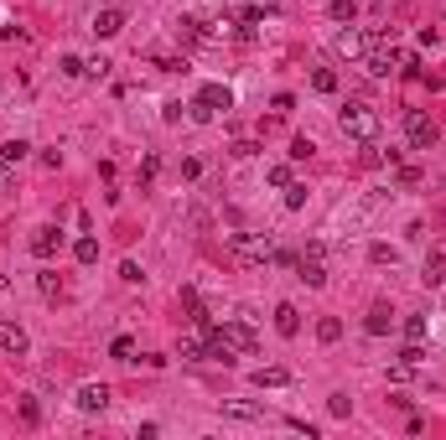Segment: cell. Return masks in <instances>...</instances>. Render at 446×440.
Wrapping results in <instances>:
<instances>
[{
	"label": "cell",
	"mask_w": 446,
	"mask_h": 440,
	"mask_svg": "<svg viewBox=\"0 0 446 440\" xmlns=\"http://www.w3.org/2000/svg\"><path fill=\"white\" fill-rule=\"evenodd\" d=\"M337 130H343L348 140H358V145H374L379 130H384V114H379L369 99H353V104H343V114H337Z\"/></svg>",
	"instance_id": "1"
},
{
	"label": "cell",
	"mask_w": 446,
	"mask_h": 440,
	"mask_svg": "<svg viewBox=\"0 0 446 440\" xmlns=\"http://www.w3.org/2000/svg\"><path fill=\"white\" fill-rule=\"evenodd\" d=\"M229 254L239 259V264H265L275 254V244L265 233H229Z\"/></svg>",
	"instance_id": "2"
},
{
	"label": "cell",
	"mask_w": 446,
	"mask_h": 440,
	"mask_svg": "<svg viewBox=\"0 0 446 440\" xmlns=\"http://www.w3.org/2000/svg\"><path fill=\"white\" fill-rule=\"evenodd\" d=\"M218 331L229 337V348L239 352V357H249V352L259 348V337H255V326H249V316H234V322H223Z\"/></svg>",
	"instance_id": "3"
},
{
	"label": "cell",
	"mask_w": 446,
	"mask_h": 440,
	"mask_svg": "<svg viewBox=\"0 0 446 440\" xmlns=\"http://www.w3.org/2000/svg\"><path fill=\"white\" fill-rule=\"evenodd\" d=\"M405 130H410V145H415V151H431V140H436V119H431V114L415 109L410 119H405Z\"/></svg>",
	"instance_id": "4"
},
{
	"label": "cell",
	"mask_w": 446,
	"mask_h": 440,
	"mask_svg": "<svg viewBox=\"0 0 446 440\" xmlns=\"http://www.w3.org/2000/svg\"><path fill=\"white\" fill-rule=\"evenodd\" d=\"M26 348H32V337H26V326H21V322H0V352L21 357Z\"/></svg>",
	"instance_id": "5"
},
{
	"label": "cell",
	"mask_w": 446,
	"mask_h": 440,
	"mask_svg": "<svg viewBox=\"0 0 446 440\" xmlns=\"http://www.w3.org/2000/svg\"><path fill=\"white\" fill-rule=\"evenodd\" d=\"M78 409H83V415H104V409H109V389H104V383H83V389H78Z\"/></svg>",
	"instance_id": "6"
},
{
	"label": "cell",
	"mask_w": 446,
	"mask_h": 440,
	"mask_svg": "<svg viewBox=\"0 0 446 440\" xmlns=\"http://www.w3.org/2000/svg\"><path fill=\"white\" fill-rule=\"evenodd\" d=\"M198 104H203V109H213V114H218V109L229 114V109H234V93L223 88V83H203V88H198Z\"/></svg>",
	"instance_id": "7"
},
{
	"label": "cell",
	"mask_w": 446,
	"mask_h": 440,
	"mask_svg": "<svg viewBox=\"0 0 446 440\" xmlns=\"http://www.w3.org/2000/svg\"><path fill=\"white\" fill-rule=\"evenodd\" d=\"M58 249H62V233L52 228V223H47V228H36V233H32V254H36V259H52Z\"/></svg>",
	"instance_id": "8"
},
{
	"label": "cell",
	"mask_w": 446,
	"mask_h": 440,
	"mask_svg": "<svg viewBox=\"0 0 446 440\" xmlns=\"http://www.w3.org/2000/svg\"><path fill=\"white\" fill-rule=\"evenodd\" d=\"M120 32H125V11L104 6L99 16H94V36H120Z\"/></svg>",
	"instance_id": "9"
},
{
	"label": "cell",
	"mask_w": 446,
	"mask_h": 440,
	"mask_svg": "<svg viewBox=\"0 0 446 440\" xmlns=\"http://www.w3.org/2000/svg\"><path fill=\"white\" fill-rule=\"evenodd\" d=\"M275 331H281V337H296V331H301V311H296L291 301L275 305Z\"/></svg>",
	"instance_id": "10"
},
{
	"label": "cell",
	"mask_w": 446,
	"mask_h": 440,
	"mask_svg": "<svg viewBox=\"0 0 446 440\" xmlns=\"http://www.w3.org/2000/svg\"><path fill=\"white\" fill-rule=\"evenodd\" d=\"M337 57H358V52H369V36L363 32H337Z\"/></svg>",
	"instance_id": "11"
},
{
	"label": "cell",
	"mask_w": 446,
	"mask_h": 440,
	"mask_svg": "<svg viewBox=\"0 0 446 440\" xmlns=\"http://www.w3.org/2000/svg\"><path fill=\"white\" fill-rule=\"evenodd\" d=\"M296 280H301V285H311V290H322V285H327L322 259H301V264H296Z\"/></svg>",
	"instance_id": "12"
},
{
	"label": "cell",
	"mask_w": 446,
	"mask_h": 440,
	"mask_svg": "<svg viewBox=\"0 0 446 440\" xmlns=\"http://www.w3.org/2000/svg\"><path fill=\"white\" fill-rule=\"evenodd\" d=\"M389 322H395V316H389V305H374V311L363 316V331H369V337H384Z\"/></svg>",
	"instance_id": "13"
},
{
	"label": "cell",
	"mask_w": 446,
	"mask_h": 440,
	"mask_svg": "<svg viewBox=\"0 0 446 440\" xmlns=\"http://www.w3.org/2000/svg\"><path fill=\"white\" fill-rule=\"evenodd\" d=\"M421 280H426V285H446V254H426Z\"/></svg>",
	"instance_id": "14"
},
{
	"label": "cell",
	"mask_w": 446,
	"mask_h": 440,
	"mask_svg": "<svg viewBox=\"0 0 446 440\" xmlns=\"http://www.w3.org/2000/svg\"><path fill=\"white\" fill-rule=\"evenodd\" d=\"M255 383H259V389H285V383H291V373H285V368H259Z\"/></svg>",
	"instance_id": "15"
},
{
	"label": "cell",
	"mask_w": 446,
	"mask_h": 440,
	"mask_svg": "<svg viewBox=\"0 0 446 440\" xmlns=\"http://www.w3.org/2000/svg\"><path fill=\"white\" fill-rule=\"evenodd\" d=\"M223 415H234V420H265V409H259V404H244V399H229Z\"/></svg>",
	"instance_id": "16"
},
{
	"label": "cell",
	"mask_w": 446,
	"mask_h": 440,
	"mask_svg": "<svg viewBox=\"0 0 446 440\" xmlns=\"http://www.w3.org/2000/svg\"><path fill=\"white\" fill-rule=\"evenodd\" d=\"M73 259H78V264H94V259H99V238H94V233H83V238L73 244Z\"/></svg>",
	"instance_id": "17"
},
{
	"label": "cell",
	"mask_w": 446,
	"mask_h": 440,
	"mask_svg": "<svg viewBox=\"0 0 446 440\" xmlns=\"http://www.w3.org/2000/svg\"><path fill=\"white\" fill-rule=\"evenodd\" d=\"M26 156H32V145H26V140H16V135L0 145V161H11V166H16V161H26Z\"/></svg>",
	"instance_id": "18"
},
{
	"label": "cell",
	"mask_w": 446,
	"mask_h": 440,
	"mask_svg": "<svg viewBox=\"0 0 446 440\" xmlns=\"http://www.w3.org/2000/svg\"><path fill=\"white\" fill-rule=\"evenodd\" d=\"M36 290H42L47 301H58V296H62V280H58V270H42V275H36Z\"/></svg>",
	"instance_id": "19"
},
{
	"label": "cell",
	"mask_w": 446,
	"mask_h": 440,
	"mask_svg": "<svg viewBox=\"0 0 446 440\" xmlns=\"http://www.w3.org/2000/svg\"><path fill=\"white\" fill-rule=\"evenodd\" d=\"M109 357H114V363H135V342H130V337H114L109 342Z\"/></svg>",
	"instance_id": "20"
},
{
	"label": "cell",
	"mask_w": 446,
	"mask_h": 440,
	"mask_svg": "<svg viewBox=\"0 0 446 440\" xmlns=\"http://www.w3.org/2000/svg\"><path fill=\"white\" fill-rule=\"evenodd\" d=\"M343 337V322H337V316H322L317 322V342H337Z\"/></svg>",
	"instance_id": "21"
},
{
	"label": "cell",
	"mask_w": 446,
	"mask_h": 440,
	"mask_svg": "<svg viewBox=\"0 0 446 440\" xmlns=\"http://www.w3.org/2000/svg\"><path fill=\"white\" fill-rule=\"evenodd\" d=\"M327 16H332V21H353V16H358V0H332Z\"/></svg>",
	"instance_id": "22"
},
{
	"label": "cell",
	"mask_w": 446,
	"mask_h": 440,
	"mask_svg": "<svg viewBox=\"0 0 446 440\" xmlns=\"http://www.w3.org/2000/svg\"><path fill=\"white\" fill-rule=\"evenodd\" d=\"M311 88H317V93H337V73L332 68H317V73H311Z\"/></svg>",
	"instance_id": "23"
},
{
	"label": "cell",
	"mask_w": 446,
	"mask_h": 440,
	"mask_svg": "<svg viewBox=\"0 0 446 440\" xmlns=\"http://www.w3.org/2000/svg\"><path fill=\"white\" fill-rule=\"evenodd\" d=\"M426 331H431L426 316H405V337H410V342H426Z\"/></svg>",
	"instance_id": "24"
},
{
	"label": "cell",
	"mask_w": 446,
	"mask_h": 440,
	"mask_svg": "<svg viewBox=\"0 0 446 440\" xmlns=\"http://www.w3.org/2000/svg\"><path fill=\"white\" fill-rule=\"evenodd\" d=\"M327 415L348 420V415H353V399H348V394H332V399H327Z\"/></svg>",
	"instance_id": "25"
},
{
	"label": "cell",
	"mask_w": 446,
	"mask_h": 440,
	"mask_svg": "<svg viewBox=\"0 0 446 440\" xmlns=\"http://www.w3.org/2000/svg\"><path fill=\"white\" fill-rule=\"evenodd\" d=\"M285 207H291V212H301V207H306V186H301V181H291V186H285Z\"/></svg>",
	"instance_id": "26"
},
{
	"label": "cell",
	"mask_w": 446,
	"mask_h": 440,
	"mask_svg": "<svg viewBox=\"0 0 446 440\" xmlns=\"http://www.w3.org/2000/svg\"><path fill=\"white\" fill-rule=\"evenodd\" d=\"M265 181H270V186H281V192H285V186H291L296 177H291V166H270V171H265Z\"/></svg>",
	"instance_id": "27"
},
{
	"label": "cell",
	"mask_w": 446,
	"mask_h": 440,
	"mask_svg": "<svg viewBox=\"0 0 446 440\" xmlns=\"http://www.w3.org/2000/svg\"><path fill=\"white\" fill-rule=\"evenodd\" d=\"M421 357H426L421 342H405V348H400V363H405V368H421Z\"/></svg>",
	"instance_id": "28"
},
{
	"label": "cell",
	"mask_w": 446,
	"mask_h": 440,
	"mask_svg": "<svg viewBox=\"0 0 446 440\" xmlns=\"http://www.w3.org/2000/svg\"><path fill=\"white\" fill-rule=\"evenodd\" d=\"M120 280H125V285H140L146 275H140V264H135V259H125V264H120Z\"/></svg>",
	"instance_id": "29"
},
{
	"label": "cell",
	"mask_w": 446,
	"mask_h": 440,
	"mask_svg": "<svg viewBox=\"0 0 446 440\" xmlns=\"http://www.w3.org/2000/svg\"><path fill=\"white\" fill-rule=\"evenodd\" d=\"M369 259H374V264H395L400 254H395V249H389V244H374V249H369Z\"/></svg>",
	"instance_id": "30"
},
{
	"label": "cell",
	"mask_w": 446,
	"mask_h": 440,
	"mask_svg": "<svg viewBox=\"0 0 446 440\" xmlns=\"http://www.w3.org/2000/svg\"><path fill=\"white\" fill-rule=\"evenodd\" d=\"M62 73H68V78H83L88 62H83V57H62Z\"/></svg>",
	"instance_id": "31"
},
{
	"label": "cell",
	"mask_w": 446,
	"mask_h": 440,
	"mask_svg": "<svg viewBox=\"0 0 446 440\" xmlns=\"http://www.w3.org/2000/svg\"><path fill=\"white\" fill-rule=\"evenodd\" d=\"M395 181H400V186H415V181H421V166H400Z\"/></svg>",
	"instance_id": "32"
},
{
	"label": "cell",
	"mask_w": 446,
	"mask_h": 440,
	"mask_svg": "<svg viewBox=\"0 0 446 440\" xmlns=\"http://www.w3.org/2000/svg\"><path fill=\"white\" fill-rule=\"evenodd\" d=\"M21 420H26V425H36V420H42V409H36V399H21Z\"/></svg>",
	"instance_id": "33"
},
{
	"label": "cell",
	"mask_w": 446,
	"mask_h": 440,
	"mask_svg": "<svg viewBox=\"0 0 446 440\" xmlns=\"http://www.w3.org/2000/svg\"><path fill=\"white\" fill-rule=\"evenodd\" d=\"M311 151H317V145H311V140H291V161H306Z\"/></svg>",
	"instance_id": "34"
},
{
	"label": "cell",
	"mask_w": 446,
	"mask_h": 440,
	"mask_svg": "<svg viewBox=\"0 0 446 440\" xmlns=\"http://www.w3.org/2000/svg\"><path fill=\"white\" fill-rule=\"evenodd\" d=\"M156 68H161V73H182L187 62H182V57H156Z\"/></svg>",
	"instance_id": "35"
},
{
	"label": "cell",
	"mask_w": 446,
	"mask_h": 440,
	"mask_svg": "<svg viewBox=\"0 0 446 440\" xmlns=\"http://www.w3.org/2000/svg\"><path fill=\"white\" fill-rule=\"evenodd\" d=\"M156 171H161V161H156V156H146V161H140V181H151Z\"/></svg>",
	"instance_id": "36"
},
{
	"label": "cell",
	"mask_w": 446,
	"mask_h": 440,
	"mask_svg": "<svg viewBox=\"0 0 446 440\" xmlns=\"http://www.w3.org/2000/svg\"><path fill=\"white\" fill-rule=\"evenodd\" d=\"M11 186V161H0V192Z\"/></svg>",
	"instance_id": "37"
},
{
	"label": "cell",
	"mask_w": 446,
	"mask_h": 440,
	"mask_svg": "<svg viewBox=\"0 0 446 440\" xmlns=\"http://www.w3.org/2000/svg\"><path fill=\"white\" fill-rule=\"evenodd\" d=\"M6 290H11V280H6V275H0V296H6Z\"/></svg>",
	"instance_id": "38"
}]
</instances>
